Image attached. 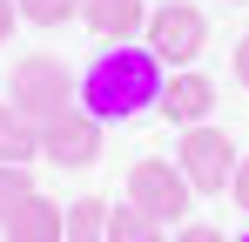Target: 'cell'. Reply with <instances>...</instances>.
Returning a JSON list of instances; mask_svg holds the SVG:
<instances>
[{"label":"cell","instance_id":"obj_5","mask_svg":"<svg viewBox=\"0 0 249 242\" xmlns=\"http://www.w3.org/2000/svg\"><path fill=\"white\" fill-rule=\"evenodd\" d=\"M142 47L162 61L168 74H175V68H196V54L209 47V20H202V7H189V0H162V7H148Z\"/></svg>","mask_w":249,"mask_h":242},{"label":"cell","instance_id":"obj_11","mask_svg":"<svg viewBox=\"0 0 249 242\" xmlns=\"http://www.w3.org/2000/svg\"><path fill=\"white\" fill-rule=\"evenodd\" d=\"M68 242H108V195L68 202Z\"/></svg>","mask_w":249,"mask_h":242},{"label":"cell","instance_id":"obj_1","mask_svg":"<svg viewBox=\"0 0 249 242\" xmlns=\"http://www.w3.org/2000/svg\"><path fill=\"white\" fill-rule=\"evenodd\" d=\"M162 61L142 47V40H115V47H101L94 61H88L81 74V108L94 121H135L155 108V94H162Z\"/></svg>","mask_w":249,"mask_h":242},{"label":"cell","instance_id":"obj_8","mask_svg":"<svg viewBox=\"0 0 249 242\" xmlns=\"http://www.w3.org/2000/svg\"><path fill=\"white\" fill-rule=\"evenodd\" d=\"M81 27L94 40H142V27H148V0H81Z\"/></svg>","mask_w":249,"mask_h":242},{"label":"cell","instance_id":"obj_6","mask_svg":"<svg viewBox=\"0 0 249 242\" xmlns=\"http://www.w3.org/2000/svg\"><path fill=\"white\" fill-rule=\"evenodd\" d=\"M101 128H108V121H94L81 101L61 108L54 121H41V161H54V168H94V155H101Z\"/></svg>","mask_w":249,"mask_h":242},{"label":"cell","instance_id":"obj_2","mask_svg":"<svg viewBox=\"0 0 249 242\" xmlns=\"http://www.w3.org/2000/svg\"><path fill=\"white\" fill-rule=\"evenodd\" d=\"M122 202H135L142 215H155L162 229H182L189 222V208H196V189H189V175L175 168V155H142L135 168H128V195Z\"/></svg>","mask_w":249,"mask_h":242},{"label":"cell","instance_id":"obj_12","mask_svg":"<svg viewBox=\"0 0 249 242\" xmlns=\"http://www.w3.org/2000/svg\"><path fill=\"white\" fill-rule=\"evenodd\" d=\"M108 242H162V222L142 215L135 202H115L108 208Z\"/></svg>","mask_w":249,"mask_h":242},{"label":"cell","instance_id":"obj_14","mask_svg":"<svg viewBox=\"0 0 249 242\" xmlns=\"http://www.w3.org/2000/svg\"><path fill=\"white\" fill-rule=\"evenodd\" d=\"M34 195V168H14V161H0V222L20 208V202Z\"/></svg>","mask_w":249,"mask_h":242},{"label":"cell","instance_id":"obj_4","mask_svg":"<svg viewBox=\"0 0 249 242\" xmlns=\"http://www.w3.org/2000/svg\"><path fill=\"white\" fill-rule=\"evenodd\" d=\"M236 141L215 128V121H196V128H182V141H175V168L189 175V189L196 195H229V182H236Z\"/></svg>","mask_w":249,"mask_h":242},{"label":"cell","instance_id":"obj_17","mask_svg":"<svg viewBox=\"0 0 249 242\" xmlns=\"http://www.w3.org/2000/svg\"><path fill=\"white\" fill-rule=\"evenodd\" d=\"M14 27H20V7H14V0H0V40H14Z\"/></svg>","mask_w":249,"mask_h":242},{"label":"cell","instance_id":"obj_9","mask_svg":"<svg viewBox=\"0 0 249 242\" xmlns=\"http://www.w3.org/2000/svg\"><path fill=\"white\" fill-rule=\"evenodd\" d=\"M0 236H7V242H68V208H61V202H47L41 189H34V195L0 222Z\"/></svg>","mask_w":249,"mask_h":242},{"label":"cell","instance_id":"obj_18","mask_svg":"<svg viewBox=\"0 0 249 242\" xmlns=\"http://www.w3.org/2000/svg\"><path fill=\"white\" fill-rule=\"evenodd\" d=\"M236 81H243V87H249V34L236 40Z\"/></svg>","mask_w":249,"mask_h":242},{"label":"cell","instance_id":"obj_19","mask_svg":"<svg viewBox=\"0 0 249 242\" xmlns=\"http://www.w3.org/2000/svg\"><path fill=\"white\" fill-rule=\"evenodd\" d=\"M236 242H249V229H243V236H236Z\"/></svg>","mask_w":249,"mask_h":242},{"label":"cell","instance_id":"obj_3","mask_svg":"<svg viewBox=\"0 0 249 242\" xmlns=\"http://www.w3.org/2000/svg\"><path fill=\"white\" fill-rule=\"evenodd\" d=\"M7 101H14L27 121H54L61 108H74V101H81V81L68 74L54 54H27V61H14Z\"/></svg>","mask_w":249,"mask_h":242},{"label":"cell","instance_id":"obj_15","mask_svg":"<svg viewBox=\"0 0 249 242\" xmlns=\"http://www.w3.org/2000/svg\"><path fill=\"white\" fill-rule=\"evenodd\" d=\"M175 242H229V236H222L215 222H182V229H175Z\"/></svg>","mask_w":249,"mask_h":242},{"label":"cell","instance_id":"obj_16","mask_svg":"<svg viewBox=\"0 0 249 242\" xmlns=\"http://www.w3.org/2000/svg\"><path fill=\"white\" fill-rule=\"evenodd\" d=\"M229 202H236V208H249V155L236 161V182H229Z\"/></svg>","mask_w":249,"mask_h":242},{"label":"cell","instance_id":"obj_13","mask_svg":"<svg viewBox=\"0 0 249 242\" xmlns=\"http://www.w3.org/2000/svg\"><path fill=\"white\" fill-rule=\"evenodd\" d=\"M14 7H20V20L41 27V34L68 27V20H81V0H14Z\"/></svg>","mask_w":249,"mask_h":242},{"label":"cell","instance_id":"obj_7","mask_svg":"<svg viewBox=\"0 0 249 242\" xmlns=\"http://www.w3.org/2000/svg\"><path fill=\"white\" fill-rule=\"evenodd\" d=\"M155 108H162V121H175V128H196V121H209V108H215V81H209L202 68H175V74H162Z\"/></svg>","mask_w":249,"mask_h":242},{"label":"cell","instance_id":"obj_10","mask_svg":"<svg viewBox=\"0 0 249 242\" xmlns=\"http://www.w3.org/2000/svg\"><path fill=\"white\" fill-rule=\"evenodd\" d=\"M34 155H41V121H27L14 101H0V161L34 168Z\"/></svg>","mask_w":249,"mask_h":242}]
</instances>
